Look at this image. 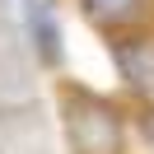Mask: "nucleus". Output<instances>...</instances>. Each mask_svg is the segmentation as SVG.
Instances as JSON below:
<instances>
[{"label": "nucleus", "instance_id": "2", "mask_svg": "<svg viewBox=\"0 0 154 154\" xmlns=\"http://www.w3.org/2000/svg\"><path fill=\"white\" fill-rule=\"evenodd\" d=\"M140 10V0H84V14L98 23H122Z\"/></svg>", "mask_w": 154, "mask_h": 154}, {"label": "nucleus", "instance_id": "1", "mask_svg": "<svg viewBox=\"0 0 154 154\" xmlns=\"http://www.w3.org/2000/svg\"><path fill=\"white\" fill-rule=\"evenodd\" d=\"M117 66H122V75L131 79L140 94L154 98V42L149 38H131L117 47Z\"/></svg>", "mask_w": 154, "mask_h": 154}]
</instances>
